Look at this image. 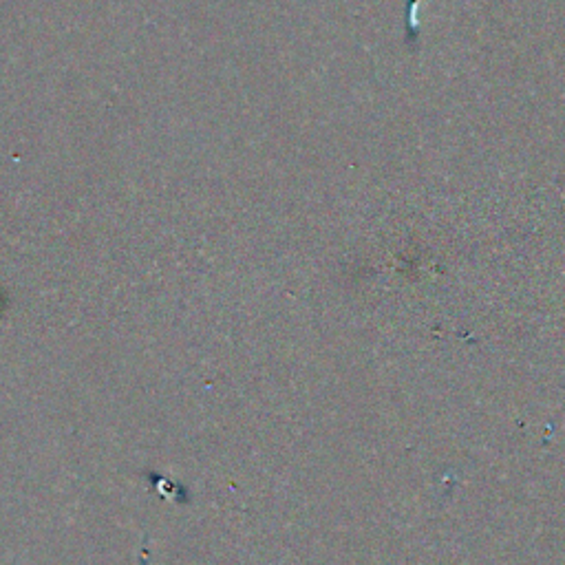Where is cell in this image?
Returning a JSON list of instances; mask_svg holds the SVG:
<instances>
[{
	"instance_id": "1",
	"label": "cell",
	"mask_w": 565,
	"mask_h": 565,
	"mask_svg": "<svg viewBox=\"0 0 565 565\" xmlns=\"http://www.w3.org/2000/svg\"><path fill=\"white\" fill-rule=\"evenodd\" d=\"M418 7H420V0H407V14H404V25H407V34H404V40H407V45L411 49L418 47V38H420Z\"/></svg>"
}]
</instances>
